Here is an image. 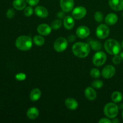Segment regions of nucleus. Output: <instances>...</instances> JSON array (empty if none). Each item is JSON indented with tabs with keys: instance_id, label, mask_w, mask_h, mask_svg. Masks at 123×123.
Segmentation results:
<instances>
[{
	"instance_id": "cd10ccee",
	"label": "nucleus",
	"mask_w": 123,
	"mask_h": 123,
	"mask_svg": "<svg viewBox=\"0 0 123 123\" xmlns=\"http://www.w3.org/2000/svg\"><path fill=\"white\" fill-rule=\"evenodd\" d=\"M92 86L95 88H101L103 86V82L100 80H96L92 82Z\"/></svg>"
},
{
	"instance_id": "aec40b11",
	"label": "nucleus",
	"mask_w": 123,
	"mask_h": 123,
	"mask_svg": "<svg viewBox=\"0 0 123 123\" xmlns=\"http://www.w3.org/2000/svg\"><path fill=\"white\" fill-rule=\"evenodd\" d=\"M26 0H14L13 2V6L14 8L18 10H22L26 8Z\"/></svg>"
},
{
	"instance_id": "f8f14e48",
	"label": "nucleus",
	"mask_w": 123,
	"mask_h": 123,
	"mask_svg": "<svg viewBox=\"0 0 123 123\" xmlns=\"http://www.w3.org/2000/svg\"><path fill=\"white\" fill-rule=\"evenodd\" d=\"M37 32L42 36H47L51 32L52 27L48 24H40L37 27Z\"/></svg>"
},
{
	"instance_id": "9b49d317",
	"label": "nucleus",
	"mask_w": 123,
	"mask_h": 123,
	"mask_svg": "<svg viewBox=\"0 0 123 123\" xmlns=\"http://www.w3.org/2000/svg\"><path fill=\"white\" fill-rule=\"evenodd\" d=\"M76 34L79 38H85L90 34V30L87 26H80L76 30Z\"/></svg>"
},
{
	"instance_id": "39448f33",
	"label": "nucleus",
	"mask_w": 123,
	"mask_h": 123,
	"mask_svg": "<svg viewBox=\"0 0 123 123\" xmlns=\"http://www.w3.org/2000/svg\"><path fill=\"white\" fill-rule=\"evenodd\" d=\"M68 41L64 37H59L54 42V47L55 50L58 52H62L64 51L67 48Z\"/></svg>"
},
{
	"instance_id": "b1692460",
	"label": "nucleus",
	"mask_w": 123,
	"mask_h": 123,
	"mask_svg": "<svg viewBox=\"0 0 123 123\" xmlns=\"http://www.w3.org/2000/svg\"><path fill=\"white\" fill-rule=\"evenodd\" d=\"M33 41L34 43L38 46H42L44 43V38L41 36H35Z\"/></svg>"
},
{
	"instance_id": "412c9836",
	"label": "nucleus",
	"mask_w": 123,
	"mask_h": 123,
	"mask_svg": "<svg viewBox=\"0 0 123 123\" xmlns=\"http://www.w3.org/2000/svg\"><path fill=\"white\" fill-rule=\"evenodd\" d=\"M74 25V20L71 16H67L64 19V26L67 30H71Z\"/></svg>"
},
{
	"instance_id": "4be33fe9",
	"label": "nucleus",
	"mask_w": 123,
	"mask_h": 123,
	"mask_svg": "<svg viewBox=\"0 0 123 123\" xmlns=\"http://www.w3.org/2000/svg\"><path fill=\"white\" fill-rule=\"evenodd\" d=\"M111 98L114 102H115V103H118V102H121L122 100L123 95L119 91H115L112 94Z\"/></svg>"
},
{
	"instance_id": "9d476101",
	"label": "nucleus",
	"mask_w": 123,
	"mask_h": 123,
	"mask_svg": "<svg viewBox=\"0 0 123 123\" xmlns=\"http://www.w3.org/2000/svg\"><path fill=\"white\" fill-rule=\"evenodd\" d=\"M115 72H116L115 68L114 66L108 65V66H105L102 70V74L103 78H106V79H109L115 75Z\"/></svg>"
},
{
	"instance_id": "bb28decb",
	"label": "nucleus",
	"mask_w": 123,
	"mask_h": 123,
	"mask_svg": "<svg viewBox=\"0 0 123 123\" xmlns=\"http://www.w3.org/2000/svg\"><path fill=\"white\" fill-rule=\"evenodd\" d=\"M94 19L97 22H102L103 19V14L100 12H96L94 14Z\"/></svg>"
},
{
	"instance_id": "ddd939ff",
	"label": "nucleus",
	"mask_w": 123,
	"mask_h": 123,
	"mask_svg": "<svg viewBox=\"0 0 123 123\" xmlns=\"http://www.w3.org/2000/svg\"><path fill=\"white\" fill-rule=\"evenodd\" d=\"M109 5L115 11L123 10V0H109Z\"/></svg>"
},
{
	"instance_id": "473e14b6",
	"label": "nucleus",
	"mask_w": 123,
	"mask_h": 123,
	"mask_svg": "<svg viewBox=\"0 0 123 123\" xmlns=\"http://www.w3.org/2000/svg\"><path fill=\"white\" fill-rule=\"evenodd\" d=\"M26 1L31 6H36L39 2V0H26Z\"/></svg>"
},
{
	"instance_id": "e433bc0d",
	"label": "nucleus",
	"mask_w": 123,
	"mask_h": 123,
	"mask_svg": "<svg viewBox=\"0 0 123 123\" xmlns=\"http://www.w3.org/2000/svg\"><path fill=\"white\" fill-rule=\"evenodd\" d=\"M113 119H114V120H113L112 121V123H118L120 122V121H119V120H118L117 118H113Z\"/></svg>"
},
{
	"instance_id": "4c0bfd02",
	"label": "nucleus",
	"mask_w": 123,
	"mask_h": 123,
	"mask_svg": "<svg viewBox=\"0 0 123 123\" xmlns=\"http://www.w3.org/2000/svg\"><path fill=\"white\" fill-rule=\"evenodd\" d=\"M120 56H121V59H123V52L121 53V55H120Z\"/></svg>"
},
{
	"instance_id": "1a4fd4ad",
	"label": "nucleus",
	"mask_w": 123,
	"mask_h": 123,
	"mask_svg": "<svg viewBox=\"0 0 123 123\" xmlns=\"http://www.w3.org/2000/svg\"><path fill=\"white\" fill-rule=\"evenodd\" d=\"M74 2L73 0H60V7L64 12H69L73 10Z\"/></svg>"
},
{
	"instance_id": "393cba45",
	"label": "nucleus",
	"mask_w": 123,
	"mask_h": 123,
	"mask_svg": "<svg viewBox=\"0 0 123 123\" xmlns=\"http://www.w3.org/2000/svg\"><path fill=\"white\" fill-rule=\"evenodd\" d=\"M62 25V22L59 19H56L52 22L50 26L54 30H58Z\"/></svg>"
},
{
	"instance_id": "f03ea898",
	"label": "nucleus",
	"mask_w": 123,
	"mask_h": 123,
	"mask_svg": "<svg viewBox=\"0 0 123 123\" xmlns=\"http://www.w3.org/2000/svg\"><path fill=\"white\" fill-rule=\"evenodd\" d=\"M15 44L18 49L22 51L30 50L32 46V40L31 38L27 36H19L16 40Z\"/></svg>"
},
{
	"instance_id": "5701e85b",
	"label": "nucleus",
	"mask_w": 123,
	"mask_h": 123,
	"mask_svg": "<svg viewBox=\"0 0 123 123\" xmlns=\"http://www.w3.org/2000/svg\"><path fill=\"white\" fill-rule=\"evenodd\" d=\"M89 45L93 50H99L100 49H102V44L98 41L90 40L89 41Z\"/></svg>"
},
{
	"instance_id": "72a5a7b5",
	"label": "nucleus",
	"mask_w": 123,
	"mask_h": 123,
	"mask_svg": "<svg viewBox=\"0 0 123 123\" xmlns=\"http://www.w3.org/2000/svg\"><path fill=\"white\" fill-rule=\"evenodd\" d=\"M98 123H112V121H111L108 118H103L101 120H100L98 121Z\"/></svg>"
},
{
	"instance_id": "20e7f679",
	"label": "nucleus",
	"mask_w": 123,
	"mask_h": 123,
	"mask_svg": "<svg viewBox=\"0 0 123 123\" xmlns=\"http://www.w3.org/2000/svg\"><path fill=\"white\" fill-rule=\"evenodd\" d=\"M104 113L107 117L114 118L118 113V107L114 103H108L104 108Z\"/></svg>"
},
{
	"instance_id": "4468645a",
	"label": "nucleus",
	"mask_w": 123,
	"mask_h": 123,
	"mask_svg": "<svg viewBox=\"0 0 123 123\" xmlns=\"http://www.w3.org/2000/svg\"><path fill=\"white\" fill-rule=\"evenodd\" d=\"M85 96L89 100H94L97 97V93L94 88L88 87L85 90Z\"/></svg>"
},
{
	"instance_id": "2eb2a0df",
	"label": "nucleus",
	"mask_w": 123,
	"mask_h": 123,
	"mask_svg": "<svg viewBox=\"0 0 123 123\" xmlns=\"http://www.w3.org/2000/svg\"><path fill=\"white\" fill-rule=\"evenodd\" d=\"M26 115L30 120H35L39 115V111L36 107H31L27 111Z\"/></svg>"
},
{
	"instance_id": "7c9ffc66",
	"label": "nucleus",
	"mask_w": 123,
	"mask_h": 123,
	"mask_svg": "<svg viewBox=\"0 0 123 123\" xmlns=\"http://www.w3.org/2000/svg\"><path fill=\"white\" fill-rule=\"evenodd\" d=\"M16 79L18 80H24L26 79V74L23 73H18L16 75Z\"/></svg>"
},
{
	"instance_id": "7ed1b4c3",
	"label": "nucleus",
	"mask_w": 123,
	"mask_h": 123,
	"mask_svg": "<svg viewBox=\"0 0 123 123\" xmlns=\"http://www.w3.org/2000/svg\"><path fill=\"white\" fill-rule=\"evenodd\" d=\"M104 46L107 52L111 55H117L121 50V46L120 43L114 39H109L106 41Z\"/></svg>"
},
{
	"instance_id": "58836bf2",
	"label": "nucleus",
	"mask_w": 123,
	"mask_h": 123,
	"mask_svg": "<svg viewBox=\"0 0 123 123\" xmlns=\"http://www.w3.org/2000/svg\"><path fill=\"white\" fill-rule=\"evenodd\" d=\"M122 117H123V112H122Z\"/></svg>"
},
{
	"instance_id": "a878e982",
	"label": "nucleus",
	"mask_w": 123,
	"mask_h": 123,
	"mask_svg": "<svg viewBox=\"0 0 123 123\" xmlns=\"http://www.w3.org/2000/svg\"><path fill=\"white\" fill-rule=\"evenodd\" d=\"M90 75L94 78H98L100 76V72L97 68H92L90 72Z\"/></svg>"
},
{
	"instance_id": "a19ab883",
	"label": "nucleus",
	"mask_w": 123,
	"mask_h": 123,
	"mask_svg": "<svg viewBox=\"0 0 123 123\" xmlns=\"http://www.w3.org/2000/svg\"></svg>"
},
{
	"instance_id": "f704fd0d",
	"label": "nucleus",
	"mask_w": 123,
	"mask_h": 123,
	"mask_svg": "<svg viewBox=\"0 0 123 123\" xmlns=\"http://www.w3.org/2000/svg\"><path fill=\"white\" fill-rule=\"evenodd\" d=\"M76 40V36L74 35H70L67 38V40L69 42H73Z\"/></svg>"
},
{
	"instance_id": "c9c22d12",
	"label": "nucleus",
	"mask_w": 123,
	"mask_h": 123,
	"mask_svg": "<svg viewBox=\"0 0 123 123\" xmlns=\"http://www.w3.org/2000/svg\"><path fill=\"white\" fill-rule=\"evenodd\" d=\"M57 16H58V17L59 18H60V19H61V18H63L64 17L65 14H64V12H59V13L57 14Z\"/></svg>"
},
{
	"instance_id": "a211bd4d",
	"label": "nucleus",
	"mask_w": 123,
	"mask_h": 123,
	"mask_svg": "<svg viewBox=\"0 0 123 123\" xmlns=\"http://www.w3.org/2000/svg\"><path fill=\"white\" fill-rule=\"evenodd\" d=\"M118 21V16L114 13H109L106 16L105 22L109 25H113Z\"/></svg>"
},
{
	"instance_id": "ea45409f",
	"label": "nucleus",
	"mask_w": 123,
	"mask_h": 123,
	"mask_svg": "<svg viewBox=\"0 0 123 123\" xmlns=\"http://www.w3.org/2000/svg\"><path fill=\"white\" fill-rule=\"evenodd\" d=\"M122 47H123V42H122Z\"/></svg>"
},
{
	"instance_id": "dca6fc26",
	"label": "nucleus",
	"mask_w": 123,
	"mask_h": 123,
	"mask_svg": "<svg viewBox=\"0 0 123 123\" xmlns=\"http://www.w3.org/2000/svg\"><path fill=\"white\" fill-rule=\"evenodd\" d=\"M35 13L41 18H46L48 16V10L43 6H37L35 8Z\"/></svg>"
},
{
	"instance_id": "f257e3e1",
	"label": "nucleus",
	"mask_w": 123,
	"mask_h": 123,
	"mask_svg": "<svg viewBox=\"0 0 123 123\" xmlns=\"http://www.w3.org/2000/svg\"><path fill=\"white\" fill-rule=\"evenodd\" d=\"M72 52L77 57L85 58L88 55L90 52V46L89 44L83 42H77L72 47Z\"/></svg>"
},
{
	"instance_id": "2f4dec72",
	"label": "nucleus",
	"mask_w": 123,
	"mask_h": 123,
	"mask_svg": "<svg viewBox=\"0 0 123 123\" xmlns=\"http://www.w3.org/2000/svg\"><path fill=\"white\" fill-rule=\"evenodd\" d=\"M121 56L118 55H114V56L112 58V61L114 62V64H120V62H121Z\"/></svg>"
},
{
	"instance_id": "c756f323",
	"label": "nucleus",
	"mask_w": 123,
	"mask_h": 123,
	"mask_svg": "<svg viewBox=\"0 0 123 123\" xmlns=\"http://www.w3.org/2000/svg\"><path fill=\"white\" fill-rule=\"evenodd\" d=\"M7 17L8 18H9V19H12V18H13V17L14 16V15H15V12H14V10L13 9H12V8H10V9H8V10H7Z\"/></svg>"
},
{
	"instance_id": "6e6552de",
	"label": "nucleus",
	"mask_w": 123,
	"mask_h": 123,
	"mask_svg": "<svg viewBox=\"0 0 123 123\" xmlns=\"http://www.w3.org/2000/svg\"><path fill=\"white\" fill-rule=\"evenodd\" d=\"M86 8L82 6H79L74 8L72 12V16L76 19H80L86 16Z\"/></svg>"
},
{
	"instance_id": "f3484780",
	"label": "nucleus",
	"mask_w": 123,
	"mask_h": 123,
	"mask_svg": "<svg viewBox=\"0 0 123 123\" xmlns=\"http://www.w3.org/2000/svg\"><path fill=\"white\" fill-rule=\"evenodd\" d=\"M65 105L66 107L70 110H75L78 106V102L73 98H67L65 101Z\"/></svg>"
},
{
	"instance_id": "0eeeda50",
	"label": "nucleus",
	"mask_w": 123,
	"mask_h": 123,
	"mask_svg": "<svg viewBox=\"0 0 123 123\" xmlns=\"http://www.w3.org/2000/svg\"><path fill=\"white\" fill-rule=\"evenodd\" d=\"M110 33V29L105 24H100L96 30V36L98 38L104 39L108 37Z\"/></svg>"
},
{
	"instance_id": "c85d7f7f",
	"label": "nucleus",
	"mask_w": 123,
	"mask_h": 123,
	"mask_svg": "<svg viewBox=\"0 0 123 123\" xmlns=\"http://www.w3.org/2000/svg\"><path fill=\"white\" fill-rule=\"evenodd\" d=\"M33 13V9H32V7L31 6H29V7H26V8L24 10V14L26 16L30 17Z\"/></svg>"
},
{
	"instance_id": "6ab92c4d",
	"label": "nucleus",
	"mask_w": 123,
	"mask_h": 123,
	"mask_svg": "<svg viewBox=\"0 0 123 123\" xmlns=\"http://www.w3.org/2000/svg\"><path fill=\"white\" fill-rule=\"evenodd\" d=\"M42 92L38 88H34L31 91L30 94V98L32 102H36L40 98Z\"/></svg>"
},
{
	"instance_id": "423d86ee",
	"label": "nucleus",
	"mask_w": 123,
	"mask_h": 123,
	"mask_svg": "<svg viewBox=\"0 0 123 123\" xmlns=\"http://www.w3.org/2000/svg\"><path fill=\"white\" fill-rule=\"evenodd\" d=\"M107 56L105 53L103 52H97L94 54L93 58H92V62L95 66L97 67L102 66L105 63L106 61Z\"/></svg>"
}]
</instances>
